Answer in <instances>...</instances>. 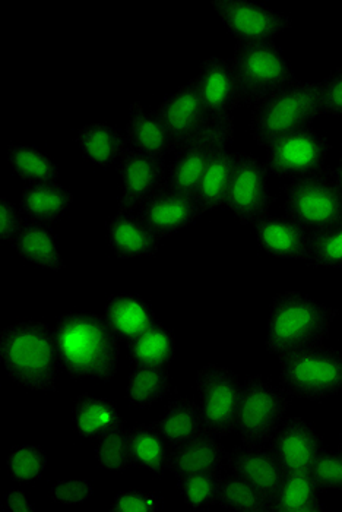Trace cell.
<instances>
[{"label":"cell","mask_w":342,"mask_h":512,"mask_svg":"<svg viewBox=\"0 0 342 512\" xmlns=\"http://www.w3.org/2000/svg\"><path fill=\"white\" fill-rule=\"evenodd\" d=\"M60 363L72 379L112 381L119 363V340L104 316L72 312L56 324Z\"/></svg>","instance_id":"cell-1"},{"label":"cell","mask_w":342,"mask_h":512,"mask_svg":"<svg viewBox=\"0 0 342 512\" xmlns=\"http://www.w3.org/2000/svg\"><path fill=\"white\" fill-rule=\"evenodd\" d=\"M0 360L12 381L34 391L56 393L60 355L56 330L22 321L0 333Z\"/></svg>","instance_id":"cell-2"},{"label":"cell","mask_w":342,"mask_h":512,"mask_svg":"<svg viewBox=\"0 0 342 512\" xmlns=\"http://www.w3.org/2000/svg\"><path fill=\"white\" fill-rule=\"evenodd\" d=\"M338 312L306 293H278L269 306L266 352L280 357L325 343Z\"/></svg>","instance_id":"cell-3"},{"label":"cell","mask_w":342,"mask_h":512,"mask_svg":"<svg viewBox=\"0 0 342 512\" xmlns=\"http://www.w3.org/2000/svg\"><path fill=\"white\" fill-rule=\"evenodd\" d=\"M321 116L318 82L296 79L252 107L250 135L268 148L278 139L312 128Z\"/></svg>","instance_id":"cell-4"},{"label":"cell","mask_w":342,"mask_h":512,"mask_svg":"<svg viewBox=\"0 0 342 512\" xmlns=\"http://www.w3.org/2000/svg\"><path fill=\"white\" fill-rule=\"evenodd\" d=\"M280 359V385L291 398L325 401L342 393V355L325 344L304 347Z\"/></svg>","instance_id":"cell-5"},{"label":"cell","mask_w":342,"mask_h":512,"mask_svg":"<svg viewBox=\"0 0 342 512\" xmlns=\"http://www.w3.org/2000/svg\"><path fill=\"white\" fill-rule=\"evenodd\" d=\"M231 65L239 79L243 107H253L296 81L293 66L274 41H237Z\"/></svg>","instance_id":"cell-6"},{"label":"cell","mask_w":342,"mask_h":512,"mask_svg":"<svg viewBox=\"0 0 342 512\" xmlns=\"http://www.w3.org/2000/svg\"><path fill=\"white\" fill-rule=\"evenodd\" d=\"M285 216L309 232L342 218V186L334 169L291 180L284 188Z\"/></svg>","instance_id":"cell-7"},{"label":"cell","mask_w":342,"mask_h":512,"mask_svg":"<svg viewBox=\"0 0 342 512\" xmlns=\"http://www.w3.org/2000/svg\"><path fill=\"white\" fill-rule=\"evenodd\" d=\"M291 397L281 385L255 375L240 388L236 431L245 442L268 444L287 419Z\"/></svg>","instance_id":"cell-8"},{"label":"cell","mask_w":342,"mask_h":512,"mask_svg":"<svg viewBox=\"0 0 342 512\" xmlns=\"http://www.w3.org/2000/svg\"><path fill=\"white\" fill-rule=\"evenodd\" d=\"M196 387L201 395L205 432L220 439L236 431L242 388V382L236 372L226 366L208 363L199 369Z\"/></svg>","instance_id":"cell-9"},{"label":"cell","mask_w":342,"mask_h":512,"mask_svg":"<svg viewBox=\"0 0 342 512\" xmlns=\"http://www.w3.org/2000/svg\"><path fill=\"white\" fill-rule=\"evenodd\" d=\"M268 175L265 164L258 158L252 154L236 153L226 207L242 226H255L268 216L272 204Z\"/></svg>","instance_id":"cell-10"},{"label":"cell","mask_w":342,"mask_h":512,"mask_svg":"<svg viewBox=\"0 0 342 512\" xmlns=\"http://www.w3.org/2000/svg\"><path fill=\"white\" fill-rule=\"evenodd\" d=\"M157 110L169 129L174 153L204 138L221 119L212 118L205 109L196 77L167 96Z\"/></svg>","instance_id":"cell-11"},{"label":"cell","mask_w":342,"mask_h":512,"mask_svg":"<svg viewBox=\"0 0 342 512\" xmlns=\"http://www.w3.org/2000/svg\"><path fill=\"white\" fill-rule=\"evenodd\" d=\"M331 148L328 138L315 129H303L268 147L265 167L269 175L277 178H302L323 169Z\"/></svg>","instance_id":"cell-12"},{"label":"cell","mask_w":342,"mask_h":512,"mask_svg":"<svg viewBox=\"0 0 342 512\" xmlns=\"http://www.w3.org/2000/svg\"><path fill=\"white\" fill-rule=\"evenodd\" d=\"M234 137L233 116H226L215 123L214 128L188 147L177 151L167 172V183L173 191L196 197L208 163L215 151L226 148Z\"/></svg>","instance_id":"cell-13"},{"label":"cell","mask_w":342,"mask_h":512,"mask_svg":"<svg viewBox=\"0 0 342 512\" xmlns=\"http://www.w3.org/2000/svg\"><path fill=\"white\" fill-rule=\"evenodd\" d=\"M212 8L237 41H274L293 27L283 12L249 0H214Z\"/></svg>","instance_id":"cell-14"},{"label":"cell","mask_w":342,"mask_h":512,"mask_svg":"<svg viewBox=\"0 0 342 512\" xmlns=\"http://www.w3.org/2000/svg\"><path fill=\"white\" fill-rule=\"evenodd\" d=\"M117 172L123 186L119 211L136 213L155 192L166 186L169 170L164 163V157L129 148L119 161Z\"/></svg>","instance_id":"cell-15"},{"label":"cell","mask_w":342,"mask_h":512,"mask_svg":"<svg viewBox=\"0 0 342 512\" xmlns=\"http://www.w3.org/2000/svg\"><path fill=\"white\" fill-rule=\"evenodd\" d=\"M285 474L310 473L322 453L323 441L315 426L304 417H288L269 441Z\"/></svg>","instance_id":"cell-16"},{"label":"cell","mask_w":342,"mask_h":512,"mask_svg":"<svg viewBox=\"0 0 342 512\" xmlns=\"http://www.w3.org/2000/svg\"><path fill=\"white\" fill-rule=\"evenodd\" d=\"M231 473L245 479L258 489L269 502L280 491L285 472L271 445L242 441L228 453Z\"/></svg>","instance_id":"cell-17"},{"label":"cell","mask_w":342,"mask_h":512,"mask_svg":"<svg viewBox=\"0 0 342 512\" xmlns=\"http://www.w3.org/2000/svg\"><path fill=\"white\" fill-rule=\"evenodd\" d=\"M202 208L196 197L173 191L164 186L139 210V216L160 239L176 235L202 216Z\"/></svg>","instance_id":"cell-18"},{"label":"cell","mask_w":342,"mask_h":512,"mask_svg":"<svg viewBox=\"0 0 342 512\" xmlns=\"http://www.w3.org/2000/svg\"><path fill=\"white\" fill-rule=\"evenodd\" d=\"M199 91L205 109L212 118L233 116V112L243 107L242 90L231 60L209 56L199 68Z\"/></svg>","instance_id":"cell-19"},{"label":"cell","mask_w":342,"mask_h":512,"mask_svg":"<svg viewBox=\"0 0 342 512\" xmlns=\"http://www.w3.org/2000/svg\"><path fill=\"white\" fill-rule=\"evenodd\" d=\"M106 232L110 249L119 259L154 258L160 249V237L133 211H119L107 221Z\"/></svg>","instance_id":"cell-20"},{"label":"cell","mask_w":342,"mask_h":512,"mask_svg":"<svg viewBox=\"0 0 342 512\" xmlns=\"http://www.w3.org/2000/svg\"><path fill=\"white\" fill-rule=\"evenodd\" d=\"M259 246L280 259L306 261L310 232L290 217L266 216L255 224Z\"/></svg>","instance_id":"cell-21"},{"label":"cell","mask_w":342,"mask_h":512,"mask_svg":"<svg viewBox=\"0 0 342 512\" xmlns=\"http://www.w3.org/2000/svg\"><path fill=\"white\" fill-rule=\"evenodd\" d=\"M228 466V451L217 438L204 434L170 448L169 470L176 477L189 474H221Z\"/></svg>","instance_id":"cell-22"},{"label":"cell","mask_w":342,"mask_h":512,"mask_svg":"<svg viewBox=\"0 0 342 512\" xmlns=\"http://www.w3.org/2000/svg\"><path fill=\"white\" fill-rule=\"evenodd\" d=\"M104 318L117 340L129 344L157 324L147 300L133 295H114L107 300Z\"/></svg>","instance_id":"cell-23"},{"label":"cell","mask_w":342,"mask_h":512,"mask_svg":"<svg viewBox=\"0 0 342 512\" xmlns=\"http://www.w3.org/2000/svg\"><path fill=\"white\" fill-rule=\"evenodd\" d=\"M123 132L132 150L158 157L174 153L169 129L158 110H144L141 103L133 104L131 118Z\"/></svg>","instance_id":"cell-24"},{"label":"cell","mask_w":342,"mask_h":512,"mask_svg":"<svg viewBox=\"0 0 342 512\" xmlns=\"http://www.w3.org/2000/svg\"><path fill=\"white\" fill-rule=\"evenodd\" d=\"M11 245L21 258L37 267L56 271V273L66 267L59 252L55 230L50 227V224L25 221Z\"/></svg>","instance_id":"cell-25"},{"label":"cell","mask_w":342,"mask_h":512,"mask_svg":"<svg viewBox=\"0 0 342 512\" xmlns=\"http://www.w3.org/2000/svg\"><path fill=\"white\" fill-rule=\"evenodd\" d=\"M74 204L71 189L57 182L28 185L21 194V211L27 220L57 223Z\"/></svg>","instance_id":"cell-26"},{"label":"cell","mask_w":342,"mask_h":512,"mask_svg":"<svg viewBox=\"0 0 342 512\" xmlns=\"http://www.w3.org/2000/svg\"><path fill=\"white\" fill-rule=\"evenodd\" d=\"M76 144L82 154L97 166L107 169L119 163L129 150L125 132L109 123H88L76 132Z\"/></svg>","instance_id":"cell-27"},{"label":"cell","mask_w":342,"mask_h":512,"mask_svg":"<svg viewBox=\"0 0 342 512\" xmlns=\"http://www.w3.org/2000/svg\"><path fill=\"white\" fill-rule=\"evenodd\" d=\"M155 423L170 448L207 434L202 407L189 397L171 400Z\"/></svg>","instance_id":"cell-28"},{"label":"cell","mask_w":342,"mask_h":512,"mask_svg":"<svg viewBox=\"0 0 342 512\" xmlns=\"http://www.w3.org/2000/svg\"><path fill=\"white\" fill-rule=\"evenodd\" d=\"M72 414L75 431L82 438L98 439L116 429L125 428V420L112 401L97 395H79Z\"/></svg>","instance_id":"cell-29"},{"label":"cell","mask_w":342,"mask_h":512,"mask_svg":"<svg viewBox=\"0 0 342 512\" xmlns=\"http://www.w3.org/2000/svg\"><path fill=\"white\" fill-rule=\"evenodd\" d=\"M128 432L136 466L147 469L155 476H163L169 470L170 445L157 423H141L128 429Z\"/></svg>","instance_id":"cell-30"},{"label":"cell","mask_w":342,"mask_h":512,"mask_svg":"<svg viewBox=\"0 0 342 512\" xmlns=\"http://www.w3.org/2000/svg\"><path fill=\"white\" fill-rule=\"evenodd\" d=\"M234 163H236V153H230L226 148L215 151L196 194L202 213L226 207Z\"/></svg>","instance_id":"cell-31"},{"label":"cell","mask_w":342,"mask_h":512,"mask_svg":"<svg viewBox=\"0 0 342 512\" xmlns=\"http://www.w3.org/2000/svg\"><path fill=\"white\" fill-rule=\"evenodd\" d=\"M133 366L169 368L176 355V338L169 328L157 322L150 330L126 344Z\"/></svg>","instance_id":"cell-32"},{"label":"cell","mask_w":342,"mask_h":512,"mask_svg":"<svg viewBox=\"0 0 342 512\" xmlns=\"http://www.w3.org/2000/svg\"><path fill=\"white\" fill-rule=\"evenodd\" d=\"M321 489L310 473L285 474L280 491L271 501L272 512H321Z\"/></svg>","instance_id":"cell-33"},{"label":"cell","mask_w":342,"mask_h":512,"mask_svg":"<svg viewBox=\"0 0 342 512\" xmlns=\"http://www.w3.org/2000/svg\"><path fill=\"white\" fill-rule=\"evenodd\" d=\"M169 368L135 366L128 379L126 400L135 410L150 409L170 394Z\"/></svg>","instance_id":"cell-34"},{"label":"cell","mask_w":342,"mask_h":512,"mask_svg":"<svg viewBox=\"0 0 342 512\" xmlns=\"http://www.w3.org/2000/svg\"><path fill=\"white\" fill-rule=\"evenodd\" d=\"M8 161L19 178L28 185L57 182L60 178L56 161L33 145L9 144Z\"/></svg>","instance_id":"cell-35"},{"label":"cell","mask_w":342,"mask_h":512,"mask_svg":"<svg viewBox=\"0 0 342 512\" xmlns=\"http://www.w3.org/2000/svg\"><path fill=\"white\" fill-rule=\"evenodd\" d=\"M217 504L228 511L271 512L269 499L234 473L220 477Z\"/></svg>","instance_id":"cell-36"},{"label":"cell","mask_w":342,"mask_h":512,"mask_svg":"<svg viewBox=\"0 0 342 512\" xmlns=\"http://www.w3.org/2000/svg\"><path fill=\"white\" fill-rule=\"evenodd\" d=\"M306 264L312 268H342V218L331 226L310 232Z\"/></svg>","instance_id":"cell-37"},{"label":"cell","mask_w":342,"mask_h":512,"mask_svg":"<svg viewBox=\"0 0 342 512\" xmlns=\"http://www.w3.org/2000/svg\"><path fill=\"white\" fill-rule=\"evenodd\" d=\"M94 454L97 463L109 472H128L136 466L129 442V432L125 428L116 429L98 438Z\"/></svg>","instance_id":"cell-38"},{"label":"cell","mask_w":342,"mask_h":512,"mask_svg":"<svg viewBox=\"0 0 342 512\" xmlns=\"http://www.w3.org/2000/svg\"><path fill=\"white\" fill-rule=\"evenodd\" d=\"M221 474L199 473L177 477V489L190 510H208L217 504Z\"/></svg>","instance_id":"cell-39"},{"label":"cell","mask_w":342,"mask_h":512,"mask_svg":"<svg viewBox=\"0 0 342 512\" xmlns=\"http://www.w3.org/2000/svg\"><path fill=\"white\" fill-rule=\"evenodd\" d=\"M6 466H8L9 476L14 482H37L46 472L47 455L38 445H18L9 453Z\"/></svg>","instance_id":"cell-40"},{"label":"cell","mask_w":342,"mask_h":512,"mask_svg":"<svg viewBox=\"0 0 342 512\" xmlns=\"http://www.w3.org/2000/svg\"><path fill=\"white\" fill-rule=\"evenodd\" d=\"M310 474L321 491H342V454L340 451L323 448L322 453L316 458Z\"/></svg>","instance_id":"cell-41"},{"label":"cell","mask_w":342,"mask_h":512,"mask_svg":"<svg viewBox=\"0 0 342 512\" xmlns=\"http://www.w3.org/2000/svg\"><path fill=\"white\" fill-rule=\"evenodd\" d=\"M318 97L322 116L342 118V66L319 82Z\"/></svg>","instance_id":"cell-42"},{"label":"cell","mask_w":342,"mask_h":512,"mask_svg":"<svg viewBox=\"0 0 342 512\" xmlns=\"http://www.w3.org/2000/svg\"><path fill=\"white\" fill-rule=\"evenodd\" d=\"M93 495L90 480H57L50 488V498L59 505H81Z\"/></svg>","instance_id":"cell-43"},{"label":"cell","mask_w":342,"mask_h":512,"mask_svg":"<svg viewBox=\"0 0 342 512\" xmlns=\"http://www.w3.org/2000/svg\"><path fill=\"white\" fill-rule=\"evenodd\" d=\"M160 496L150 492L129 491L116 495L110 505L112 512H155L160 510Z\"/></svg>","instance_id":"cell-44"},{"label":"cell","mask_w":342,"mask_h":512,"mask_svg":"<svg viewBox=\"0 0 342 512\" xmlns=\"http://www.w3.org/2000/svg\"><path fill=\"white\" fill-rule=\"evenodd\" d=\"M24 214L8 198L0 199V239L6 243L14 242L19 230L24 226Z\"/></svg>","instance_id":"cell-45"},{"label":"cell","mask_w":342,"mask_h":512,"mask_svg":"<svg viewBox=\"0 0 342 512\" xmlns=\"http://www.w3.org/2000/svg\"><path fill=\"white\" fill-rule=\"evenodd\" d=\"M2 510L6 512H34L37 508L24 492L12 489V491L3 495Z\"/></svg>","instance_id":"cell-46"},{"label":"cell","mask_w":342,"mask_h":512,"mask_svg":"<svg viewBox=\"0 0 342 512\" xmlns=\"http://www.w3.org/2000/svg\"><path fill=\"white\" fill-rule=\"evenodd\" d=\"M335 172H337V178L340 180L341 186H342V154L340 158V164H338L337 169H335Z\"/></svg>","instance_id":"cell-47"},{"label":"cell","mask_w":342,"mask_h":512,"mask_svg":"<svg viewBox=\"0 0 342 512\" xmlns=\"http://www.w3.org/2000/svg\"><path fill=\"white\" fill-rule=\"evenodd\" d=\"M338 451H340V453L342 454V442L340 445H338Z\"/></svg>","instance_id":"cell-48"}]
</instances>
